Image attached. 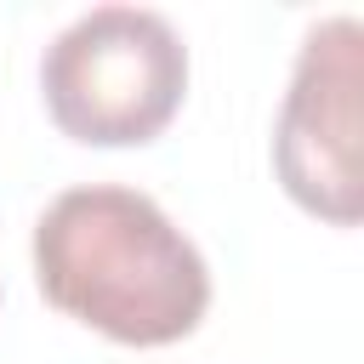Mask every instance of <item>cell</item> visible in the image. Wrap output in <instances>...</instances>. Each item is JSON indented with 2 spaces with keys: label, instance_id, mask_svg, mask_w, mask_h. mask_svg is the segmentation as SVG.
<instances>
[{
  "label": "cell",
  "instance_id": "6da1fadb",
  "mask_svg": "<svg viewBox=\"0 0 364 364\" xmlns=\"http://www.w3.org/2000/svg\"><path fill=\"white\" fill-rule=\"evenodd\" d=\"M28 256L40 296L119 347H171L210 313V267L199 245L159 210V199L119 182L63 188L40 210Z\"/></svg>",
  "mask_w": 364,
  "mask_h": 364
},
{
  "label": "cell",
  "instance_id": "7a4b0ae2",
  "mask_svg": "<svg viewBox=\"0 0 364 364\" xmlns=\"http://www.w3.org/2000/svg\"><path fill=\"white\" fill-rule=\"evenodd\" d=\"M40 97L85 148L154 142L188 97V46L148 6H91L40 57Z\"/></svg>",
  "mask_w": 364,
  "mask_h": 364
},
{
  "label": "cell",
  "instance_id": "3957f363",
  "mask_svg": "<svg viewBox=\"0 0 364 364\" xmlns=\"http://www.w3.org/2000/svg\"><path fill=\"white\" fill-rule=\"evenodd\" d=\"M358 85H364V23L336 11L301 34L279 119H273V171L279 188L330 228H358L364 171H358Z\"/></svg>",
  "mask_w": 364,
  "mask_h": 364
}]
</instances>
